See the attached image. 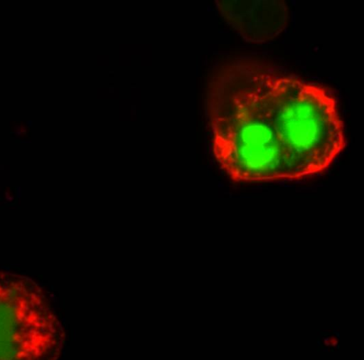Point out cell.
I'll return each instance as SVG.
<instances>
[{"mask_svg":"<svg viewBox=\"0 0 364 360\" xmlns=\"http://www.w3.org/2000/svg\"><path fill=\"white\" fill-rule=\"evenodd\" d=\"M215 98L213 149L226 173L236 181L293 179L268 113L263 73L233 71Z\"/></svg>","mask_w":364,"mask_h":360,"instance_id":"6da1fadb","label":"cell"},{"mask_svg":"<svg viewBox=\"0 0 364 360\" xmlns=\"http://www.w3.org/2000/svg\"><path fill=\"white\" fill-rule=\"evenodd\" d=\"M268 113L293 179L328 168L343 149V126L333 97L297 78L263 73Z\"/></svg>","mask_w":364,"mask_h":360,"instance_id":"7a4b0ae2","label":"cell"},{"mask_svg":"<svg viewBox=\"0 0 364 360\" xmlns=\"http://www.w3.org/2000/svg\"><path fill=\"white\" fill-rule=\"evenodd\" d=\"M64 337L42 288L0 271V360H58Z\"/></svg>","mask_w":364,"mask_h":360,"instance_id":"3957f363","label":"cell"},{"mask_svg":"<svg viewBox=\"0 0 364 360\" xmlns=\"http://www.w3.org/2000/svg\"><path fill=\"white\" fill-rule=\"evenodd\" d=\"M227 18L244 39L261 43L281 33L287 11L284 4L277 1H232L228 3Z\"/></svg>","mask_w":364,"mask_h":360,"instance_id":"277c9868","label":"cell"}]
</instances>
